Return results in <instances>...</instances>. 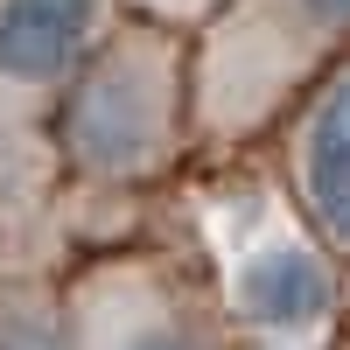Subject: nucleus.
I'll list each match as a JSON object with an SVG mask.
<instances>
[{
  "label": "nucleus",
  "instance_id": "obj_4",
  "mask_svg": "<svg viewBox=\"0 0 350 350\" xmlns=\"http://www.w3.org/2000/svg\"><path fill=\"white\" fill-rule=\"evenodd\" d=\"M301 183H308L315 217L350 245V84H336L315 105V120L301 133Z\"/></svg>",
  "mask_w": 350,
  "mask_h": 350
},
{
  "label": "nucleus",
  "instance_id": "obj_1",
  "mask_svg": "<svg viewBox=\"0 0 350 350\" xmlns=\"http://www.w3.org/2000/svg\"><path fill=\"white\" fill-rule=\"evenodd\" d=\"M161 133H168V105H161V70L148 56H112L105 70L84 77L70 105V148L84 168L105 175L148 168L161 154Z\"/></svg>",
  "mask_w": 350,
  "mask_h": 350
},
{
  "label": "nucleus",
  "instance_id": "obj_6",
  "mask_svg": "<svg viewBox=\"0 0 350 350\" xmlns=\"http://www.w3.org/2000/svg\"><path fill=\"white\" fill-rule=\"evenodd\" d=\"M315 28H350V0H295Z\"/></svg>",
  "mask_w": 350,
  "mask_h": 350
},
{
  "label": "nucleus",
  "instance_id": "obj_5",
  "mask_svg": "<svg viewBox=\"0 0 350 350\" xmlns=\"http://www.w3.org/2000/svg\"><path fill=\"white\" fill-rule=\"evenodd\" d=\"M0 350H64V336H56L49 315L14 308V315H0Z\"/></svg>",
  "mask_w": 350,
  "mask_h": 350
},
{
  "label": "nucleus",
  "instance_id": "obj_3",
  "mask_svg": "<svg viewBox=\"0 0 350 350\" xmlns=\"http://www.w3.org/2000/svg\"><path fill=\"white\" fill-rule=\"evenodd\" d=\"M239 308L252 315L259 329H315L329 315V273L323 259L295 239H273L245 252L239 267Z\"/></svg>",
  "mask_w": 350,
  "mask_h": 350
},
{
  "label": "nucleus",
  "instance_id": "obj_7",
  "mask_svg": "<svg viewBox=\"0 0 350 350\" xmlns=\"http://www.w3.org/2000/svg\"><path fill=\"white\" fill-rule=\"evenodd\" d=\"M126 350H196V343H183V336H140V343H126Z\"/></svg>",
  "mask_w": 350,
  "mask_h": 350
},
{
  "label": "nucleus",
  "instance_id": "obj_2",
  "mask_svg": "<svg viewBox=\"0 0 350 350\" xmlns=\"http://www.w3.org/2000/svg\"><path fill=\"white\" fill-rule=\"evenodd\" d=\"M98 36V0H0V77L56 84Z\"/></svg>",
  "mask_w": 350,
  "mask_h": 350
}]
</instances>
